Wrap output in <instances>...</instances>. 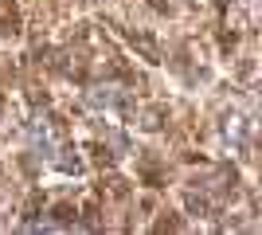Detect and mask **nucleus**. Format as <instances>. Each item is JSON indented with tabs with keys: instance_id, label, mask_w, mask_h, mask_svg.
<instances>
[{
	"instance_id": "nucleus-1",
	"label": "nucleus",
	"mask_w": 262,
	"mask_h": 235,
	"mask_svg": "<svg viewBox=\"0 0 262 235\" xmlns=\"http://www.w3.org/2000/svg\"><path fill=\"white\" fill-rule=\"evenodd\" d=\"M28 141H32L35 157H43L47 165H55V157H59V134H55V122L47 118V114H39V118H32V125H28Z\"/></svg>"
},
{
	"instance_id": "nucleus-2",
	"label": "nucleus",
	"mask_w": 262,
	"mask_h": 235,
	"mask_svg": "<svg viewBox=\"0 0 262 235\" xmlns=\"http://www.w3.org/2000/svg\"><path fill=\"white\" fill-rule=\"evenodd\" d=\"M86 102L98 106V110H118V106H125V90H118V87H90Z\"/></svg>"
}]
</instances>
